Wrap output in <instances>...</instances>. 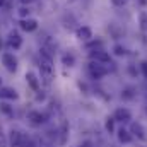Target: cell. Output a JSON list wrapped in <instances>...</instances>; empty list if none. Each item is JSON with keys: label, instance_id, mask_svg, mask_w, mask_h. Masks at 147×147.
Here are the masks:
<instances>
[{"label": "cell", "instance_id": "obj_29", "mask_svg": "<svg viewBox=\"0 0 147 147\" xmlns=\"http://www.w3.org/2000/svg\"><path fill=\"white\" fill-rule=\"evenodd\" d=\"M0 48H2V41H0Z\"/></svg>", "mask_w": 147, "mask_h": 147}, {"label": "cell", "instance_id": "obj_10", "mask_svg": "<svg viewBox=\"0 0 147 147\" xmlns=\"http://www.w3.org/2000/svg\"><path fill=\"white\" fill-rule=\"evenodd\" d=\"M77 38H79L80 41H89V39L92 38V31H91V28H87V26H80V28L77 29Z\"/></svg>", "mask_w": 147, "mask_h": 147}, {"label": "cell", "instance_id": "obj_23", "mask_svg": "<svg viewBox=\"0 0 147 147\" xmlns=\"http://www.w3.org/2000/svg\"><path fill=\"white\" fill-rule=\"evenodd\" d=\"M140 70L144 74V77H147V62H142V63H140Z\"/></svg>", "mask_w": 147, "mask_h": 147}, {"label": "cell", "instance_id": "obj_8", "mask_svg": "<svg viewBox=\"0 0 147 147\" xmlns=\"http://www.w3.org/2000/svg\"><path fill=\"white\" fill-rule=\"evenodd\" d=\"M91 60L92 62H98V63H108L110 62V55L106 51L96 50V51H91Z\"/></svg>", "mask_w": 147, "mask_h": 147}, {"label": "cell", "instance_id": "obj_11", "mask_svg": "<svg viewBox=\"0 0 147 147\" xmlns=\"http://www.w3.org/2000/svg\"><path fill=\"white\" fill-rule=\"evenodd\" d=\"M0 99H17V92L12 87H0Z\"/></svg>", "mask_w": 147, "mask_h": 147}, {"label": "cell", "instance_id": "obj_12", "mask_svg": "<svg viewBox=\"0 0 147 147\" xmlns=\"http://www.w3.org/2000/svg\"><path fill=\"white\" fill-rule=\"evenodd\" d=\"M26 80H28V84L33 91H39V80H38L34 72H26Z\"/></svg>", "mask_w": 147, "mask_h": 147}, {"label": "cell", "instance_id": "obj_22", "mask_svg": "<svg viewBox=\"0 0 147 147\" xmlns=\"http://www.w3.org/2000/svg\"><path fill=\"white\" fill-rule=\"evenodd\" d=\"M0 147H9V140L3 137V134H2V128H0Z\"/></svg>", "mask_w": 147, "mask_h": 147}, {"label": "cell", "instance_id": "obj_21", "mask_svg": "<svg viewBox=\"0 0 147 147\" xmlns=\"http://www.w3.org/2000/svg\"><path fill=\"white\" fill-rule=\"evenodd\" d=\"M127 51H125V48L123 46H120V45H116L115 46V55H118V57H121V55H125Z\"/></svg>", "mask_w": 147, "mask_h": 147}, {"label": "cell", "instance_id": "obj_19", "mask_svg": "<svg viewBox=\"0 0 147 147\" xmlns=\"http://www.w3.org/2000/svg\"><path fill=\"white\" fill-rule=\"evenodd\" d=\"M121 98H125V99H132V98H134V89H125L123 94H121Z\"/></svg>", "mask_w": 147, "mask_h": 147}, {"label": "cell", "instance_id": "obj_26", "mask_svg": "<svg viewBox=\"0 0 147 147\" xmlns=\"http://www.w3.org/2000/svg\"><path fill=\"white\" fill-rule=\"evenodd\" d=\"M84 147H91V142H84Z\"/></svg>", "mask_w": 147, "mask_h": 147}, {"label": "cell", "instance_id": "obj_16", "mask_svg": "<svg viewBox=\"0 0 147 147\" xmlns=\"http://www.w3.org/2000/svg\"><path fill=\"white\" fill-rule=\"evenodd\" d=\"M0 111H2L3 115H7V116H14V110H12L7 103H0Z\"/></svg>", "mask_w": 147, "mask_h": 147}, {"label": "cell", "instance_id": "obj_4", "mask_svg": "<svg viewBox=\"0 0 147 147\" xmlns=\"http://www.w3.org/2000/svg\"><path fill=\"white\" fill-rule=\"evenodd\" d=\"M28 120H29L31 125H34V127H41L43 123H46L48 116H46L45 113H41V111H29V113H28Z\"/></svg>", "mask_w": 147, "mask_h": 147}, {"label": "cell", "instance_id": "obj_17", "mask_svg": "<svg viewBox=\"0 0 147 147\" xmlns=\"http://www.w3.org/2000/svg\"><path fill=\"white\" fill-rule=\"evenodd\" d=\"M139 21H140V29L142 31H147V12H140Z\"/></svg>", "mask_w": 147, "mask_h": 147}, {"label": "cell", "instance_id": "obj_18", "mask_svg": "<svg viewBox=\"0 0 147 147\" xmlns=\"http://www.w3.org/2000/svg\"><path fill=\"white\" fill-rule=\"evenodd\" d=\"M106 130H108L110 134L115 130V118H108V120H106Z\"/></svg>", "mask_w": 147, "mask_h": 147}, {"label": "cell", "instance_id": "obj_14", "mask_svg": "<svg viewBox=\"0 0 147 147\" xmlns=\"http://www.w3.org/2000/svg\"><path fill=\"white\" fill-rule=\"evenodd\" d=\"M118 140H120L121 144H128V142L132 140V134H130L128 130H125V128H120V130H118Z\"/></svg>", "mask_w": 147, "mask_h": 147}, {"label": "cell", "instance_id": "obj_7", "mask_svg": "<svg viewBox=\"0 0 147 147\" xmlns=\"http://www.w3.org/2000/svg\"><path fill=\"white\" fill-rule=\"evenodd\" d=\"M113 118H115V121H121V123H127V121H130V120H132V113L127 110V108H118V110L115 111Z\"/></svg>", "mask_w": 147, "mask_h": 147}, {"label": "cell", "instance_id": "obj_3", "mask_svg": "<svg viewBox=\"0 0 147 147\" xmlns=\"http://www.w3.org/2000/svg\"><path fill=\"white\" fill-rule=\"evenodd\" d=\"M87 70H89V75L92 79H101V77H105L108 74V69L103 63H98V62H91L89 67H87Z\"/></svg>", "mask_w": 147, "mask_h": 147}, {"label": "cell", "instance_id": "obj_28", "mask_svg": "<svg viewBox=\"0 0 147 147\" xmlns=\"http://www.w3.org/2000/svg\"><path fill=\"white\" fill-rule=\"evenodd\" d=\"M0 87H2V79H0Z\"/></svg>", "mask_w": 147, "mask_h": 147}, {"label": "cell", "instance_id": "obj_15", "mask_svg": "<svg viewBox=\"0 0 147 147\" xmlns=\"http://www.w3.org/2000/svg\"><path fill=\"white\" fill-rule=\"evenodd\" d=\"M62 63H63L65 67H74V63H75V58H74V55H70V53L63 55V57H62Z\"/></svg>", "mask_w": 147, "mask_h": 147}, {"label": "cell", "instance_id": "obj_13", "mask_svg": "<svg viewBox=\"0 0 147 147\" xmlns=\"http://www.w3.org/2000/svg\"><path fill=\"white\" fill-rule=\"evenodd\" d=\"M130 134H134V135H137L139 139H146V130H144V127L140 125V123H132V127H130Z\"/></svg>", "mask_w": 147, "mask_h": 147}, {"label": "cell", "instance_id": "obj_25", "mask_svg": "<svg viewBox=\"0 0 147 147\" xmlns=\"http://www.w3.org/2000/svg\"><path fill=\"white\" fill-rule=\"evenodd\" d=\"M21 2H22V3H31L33 0H21Z\"/></svg>", "mask_w": 147, "mask_h": 147}, {"label": "cell", "instance_id": "obj_20", "mask_svg": "<svg viewBox=\"0 0 147 147\" xmlns=\"http://www.w3.org/2000/svg\"><path fill=\"white\" fill-rule=\"evenodd\" d=\"M19 16H21L22 19H28V16H29V9H26V7H21V9H19Z\"/></svg>", "mask_w": 147, "mask_h": 147}, {"label": "cell", "instance_id": "obj_27", "mask_svg": "<svg viewBox=\"0 0 147 147\" xmlns=\"http://www.w3.org/2000/svg\"><path fill=\"white\" fill-rule=\"evenodd\" d=\"M3 3H5V0H0V7H2V5H3Z\"/></svg>", "mask_w": 147, "mask_h": 147}, {"label": "cell", "instance_id": "obj_2", "mask_svg": "<svg viewBox=\"0 0 147 147\" xmlns=\"http://www.w3.org/2000/svg\"><path fill=\"white\" fill-rule=\"evenodd\" d=\"M9 147H24L28 144V140H29V137L24 134V132H21V130H10V134H9Z\"/></svg>", "mask_w": 147, "mask_h": 147}, {"label": "cell", "instance_id": "obj_9", "mask_svg": "<svg viewBox=\"0 0 147 147\" xmlns=\"http://www.w3.org/2000/svg\"><path fill=\"white\" fill-rule=\"evenodd\" d=\"M19 26H21V29H22V31L33 33V31H34V29L38 28V22L34 21V19H21Z\"/></svg>", "mask_w": 147, "mask_h": 147}, {"label": "cell", "instance_id": "obj_6", "mask_svg": "<svg viewBox=\"0 0 147 147\" xmlns=\"http://www.w3.org/2000/svg\"><path fill=\"white\" fill-rule=\"evenodd\" d=\"M7 43H9V46L12 50H19L22 46V38H21V34L17 31H10L9 33V38H7Z\"/></svg>", "mask_w": 147, "mask_h": 147}, {"label": "cell", "instance_id": "obj_5", "mask_svg": "<svg viewBox=\"0 0 147 147\" xmlns=\"http://www.w3.org/2000/svg\"><path fill=\"white\" fill-rule=\"evenodd\" d=\"M2 63L9 72H16L17 70V58L12 53H3L2 55Z\"/></svg>", "mask_w": 147, "mask_h": 147}, {"label": "cell", "instance_id": "obj_24", "mask_svg": "<svg viewBox=\"0 0 147 147\" xmlns=\"http://www.w3.org/2000/svg\"><path fill=\"white\" fill-rule=\"evenodd\" d=\"M111 2H113V5H116V7H121V5L127 3V0H111Z\"/></svg>", "mask_w": 147, "mask_h": 147}, {"label": "cell", "instance_id": "obj_1", "mask_svg": "<svg viewBox=\"0 0 147 147\" xmlns=\"http://www.w3.org/2000/svg\"><path fill=\"white\" fill-rule=\"evenodd\" d=\"M39 69H41V75L45 79L46 84L51 82V77H53V60H51V55L48 53V50H41L39 51Z\"/></svg>", "mask_w": 147, "mask_h": 147}]
</instances>
